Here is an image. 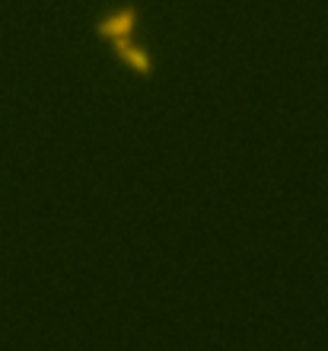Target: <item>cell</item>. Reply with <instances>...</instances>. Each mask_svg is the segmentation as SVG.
I'll list each match as a JSON object with an SVG mask.
<instances>
[{"instance_id":"obj_1","label":"cell","mask_w":328,"mask_h":351,"mask_svg":"<svg viewBox=\"0 0 328 351\" xmlns=\"http://www.w3.org/2000/svg\"><path fill=\"white\" fill-rule=\"evenodd\" d=\"M134 29H137V10L134 7H115L109 13H102L96 23V32L105 36L115 48V55L140 77L153 74V58L147 55L144 48L134 42Z\"/></svg>"}]
</instances>
